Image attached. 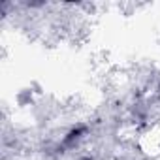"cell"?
Wrapping results in <instances>:
<instances>
[{
	"mask_svg": "<svg viewBox=\"0 0 160 160\" xmlns=\"http://www.w3.org/2000/svg\"><path fill=\"white\" fill-rule=\"evenodd\" d=\"M81 160H91V158H81Z\"/></svg>",
	"mask_w": 160,
	"mask_h": 160,
	"instance_id": "obj_2",
	"label": "cell"
},
{
	"mask_svg": "<svg viewBox=\"0 0 160 160\" xmlns=\"http://www.w3.org/2000/svg\"><path fill=\"white\" fill-rule=\"evenodd\" d=\"M85 132H87V128H85V126H77V128H72V130L68 132V136L64 138V145H68V147L75 145L79 139H81V138L85 136Z\"/></svg>",
	"mask_w": 160,
	"mask_h": 160,
	"instance_id": "obj_1",
	"label": "cell"
}]
</instances>
